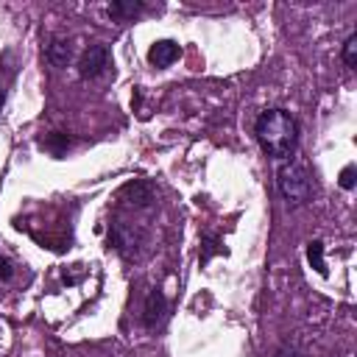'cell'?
Returning a JSON list of instances; mask_svg holds the SVG:
<instances>
[{
  "label": "cell",
  "mask_w": 357,
  "mask_h": 357,
  "mask_svg": "<svg viewBox=\"0 0 357 357\" xmlns=\"http://www.w3.org/2000/svg\"><path fill=\"white\" fill-rule=\"evenodd\" d=\"M254 134L262 145V151L273 159H290L298 142V126L290 112L284 109H268L257 117Z\"/></svg>",
  "instance_id": "cell-1"
},
{
  "label": "cell",
  "mask_w": 357,
  "mask_h": 357,
  "mask_svg": "<svg viewBox=\"0 0 357 357\" xmlns=\"http://www.w3.org/2000/svg\"><path fill=\"white\" fill-rule=\"evenodd\" d=\"M279 192L287 198V204H307L312 198V178L304 162L290 159L279 167Z\"/></svg>",
  "instance_id": "cell-2"
},
{
  "label": "cell",
  "mask_w": 357,
  "mask_h": 357,
  "mask_svg": "<svg viewBox=\"0 0 357 357\" xmlns=\"http://www.w3.org/2000/svg\"><path fill=\"white\" fill-rule=\"evenodd\" d=\"M109 67V47L106 45H89L78 61L81 78H98Z\"/></svg>",
  "instance_id": "cell-3"
},
{
  "label": "cell",
  "mask_w": 357,
  "mask_h": 357,
  "mask_svg": "<svg viewBox=\"0 0 357 357\" xmlns=\"http://www.w3.org/2000/svg\"><path fill=\"white\" fill-rule=\"evenodd\" d=\"M165 312H167V301H165L162 290H151V293H148V298H145V310H142V324H145L148 329H153L156 324H162Z\"/></svg>",
  "instance_id": "cell-4"
},
{
  "label": "cell",
  "mask_w": 357,
  "mask_h": 357,
  "mask_svg": "<svg viewBox=\"0 0 357 357\" xmlns=\"http://www.w3.org/2000/svg\"><path fill=\"white\" fill-rule=\"evenodd\" d=\"M178 45L176 42H170V39H159V42H153L151 45V50H148V61L153 64V67H167V64H173L176 59H178Z\"/></svg>",
  "instance_id": "cell-5"
},
{
  "label": "cell",
  "mask_w": 357,
  "mask_h": 357,
  "mask_svg": "<svg viewBox=\"0 0 357 357\" xmlns=\"http://www.w3.org/2000/svg\"><path fill=\"white\" fill-rule=\"evenodd\" d=\"M128 204H134V206H148L151 201H153V187L145 181V178H134V181H128L126 187H123V192H120Z\"/></svg>",
  "instance_id": "cell-6"
},
{
  "label": "cell",
  "mask_w": 357,
  "mask_h": 357,
  "mask_svg": "<svg viewBox=\"0 0 357 357\" xmlns=\"http://www.w3.org/2000/svg\"><path fill=\"white\" fill-rule=\"evenodd\" d=\"M109 237H112V243H114V248L120 251V254H134V248H137V240H139V234L131 229V226H126V223H114L112 226V231H109Z\"/></svg>",
  "instance_id": "cell-7"
},
{
  "label": "cell",
  "mask_w": 357,
  "mask_h": 357,
  "mask_svg": "<svg viewBox=\"0 0 357 357\" xmlns=\"http://www.w3.org/2000/svg\"><path fill=\"white\" fill-rule=\"evenodd\" d=\"M45 59L53 67H64L70 61V42L67 39H50L47 47H45Z\"/></svg>",
  "instance_id": "cell-8"
},
{
  "label": "cell",
  "mask_w": 357,
  "mask_h": 357,
  "mask_svg": "<svg viewBox=\"0 0 357 357\" xmlns=\"http://www.w3.org/2000/svg\"><path fill=\"white\" fill-rule=\"evenodd\" d=\"M139 11H145V3H142V0H114V3L109 6V14L117 17V20L137 17Z\"/></svg>",
  "instance_id": "cell-9"
},
{
  "label": "cell",
  "mask_w": 357,
  "mask_h": 357,
  "mask_svg": "<svg viewBox=\"0 0 357 357\" xmlns=\"http://www.w3.org/2000/svg\"><path fill=\"white\" fill-rule=\"evenodd\" d=\"M42 148H45V151H50L53 156H61V153L70 148V137H67V134L53 131V134H47V137L42 139Z\"/></svg>",
  "instance_id": "cell-10"
},
{
  "label": "cell",
  "mask_w": 357,
  "mask_h": 357,
  "mask_svg": "<svg viewBox=\"0 0 357 357\" xmlns=\"http://www.w3.org/2000/svg\"><path fill=\"white\" fill-rule=\"evenodd\" d=\"M307 259H310V265H312L318 273H326V265H324V243H321V240H312V243L307 245Z\"/></svg>",
  "instance_id": "cell-11"
},
{
  "label": "cell",
  "mask_w": 357,
  "mask_h": 357,
  "mask_svg": "<svg viewBox=\"0 0 357 357\" xmlns=\"http://www.w3.org/2000/svg\"><path fill=\"white\" fill-rule=\"evenodd\" d=\"M343 64H346L349 70L357 67V33H351V36L343 42Z\"/></svg>",
  "instance_id": "cell-12"
},
{
  "label": "cell",
  "mask_w": 357,
  "mask_h": 357,
  "mask_svg": "<svg viewBox=\"0 0 357 357\" xmlns=\"http://www.w3.org/2000/svg\"><path fill=\"white\" fill-rule=\"evenodd\" d=\"M223 248H220V243H218V237H204V251H201V262H206L212 254H220Z\"/></svg>",
  "instance_id": "cell-13"
},
{
  "label": "cell",
  "mask_w": 357,
  "mask_h": 357,
  "mask_svg": "<svg viewBox=\"0 0 357 357\" xmlns=\"http://www.w3.org/2000/svg\"><path fill=\"white\" fill-rule=\"evenodd\" d=\"M337 181H340L343 190H351V187H354V165H346V167L340 170V178H337Z\"/></svg>",
  "instance_id": "cell-14"
},
{
  "label": "cell",
  "mask_w": 357,
  "mask_h": 357,
  "mask_svg": "<svg viewBox=\"0 0 357 357\" xmlns=\"http://www.w3.org/2000/svg\"><path fill=\"white\" fill-rule=\"evenodd\" d=\"M11 262L6 259V257H0V279H11Z\"/></svg>",
  "instance_id": "cell-15"
},
{
  "label": "cell",
  "mask_w": 357,
  "mask_h": 357,
  "mask_svg": "<svg viewBox=\"0 0 357 357\" xmlns=\"http://www.w3.org/2000/svg\"><path fill=\"white\" fill-rule=\"evenodd\" d=\"M273 357H298V351H296V349H290V346H282Z\"/></svg>",
  "instance_id": "cell-16"
},
{
  "label": "cell",
  "mask_w": 357,
  "mask_h": 357,
  "mask_svg": "<svg viewBox=\"0 0 357 357\" xmlns=\"http://www.w3.org/2000/svg\"><path fill=\"white\" fill-rule=\"evenodd\" d=\"M3 98H6V92H3V86H0V106H3Z\"/></svg>",
  "instance_id": "cell-17"
}]
</instances>
